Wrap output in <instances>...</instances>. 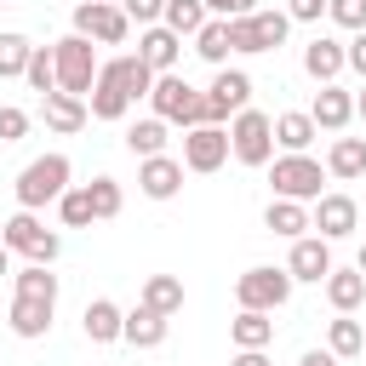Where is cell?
Returning a JSON list of instances; mask_svg holds the SVG:
<instances>
[{
  "instance_id": "6da1fadb",
  "label": "cell",
  "mask_w": 366,
  "mask_h": 366,
  "mask_svg": "<svg viewBox=\"0 0 366 366\" xmlns=\"http://www.w3.org/2000/svg\"><path fill=\"white\" fill-rule=\"evenodd\" d=\"M149 103H154V114H160L166 126H183V132L206 120V92H194L183 74H154Z\"/></svg>"
},
{
  "instance_id": "7a4b0ae2",
  "label": "cell",
  "mask_w": 366,
  "mask_h": 366,
  "mask_svg": "<svg viewBox=\"0 0 366 366\" xmlns=\"http://www.w3.org/2000/svg\"><path fill=\"white\" fill-rule=\"evenodd\" d=\"M69 154H40V160H29L23 172H17V206L23 212H40L46 200H57L63 189H69Z\"/></svg>"
},
{
  "instance_id": "3957f363",
  "label": "cell",
  "mask_w": 366,
  "mask_h": 366,
  "mask_svg": "<svg viewBox=\"0 0 366 366\" xmlns=\"http://www.w3.org/2000/svg\"><path fill=\"white\" fill-rule=\"evenodd\" d=\"M229 154L240 166H269L274 160V120L263 109H240L229 126Z\"/></svg>"
},
{
  "instance_id": "277c9868",
  "label": "cell",
  "mask_w": 366,
  "mask_h": 366,
  "mask_svg": "<svg viewBox=\"0 0 366 366\" xmlns=\"http://www.w3.org/2000/svg\"><path fill=\"white\" fill-rule=\"evenodd\" d=\"M0 246H6V252H23L29 263H57V252H63V240H57L34 212H23V206H17V217L0 223Z\"/></svg>"
},
{
  "instance_id": "5b68a950",
  "label": "cell",
  "mask_w": 366,
  "mask_h": 366,
  "mask_svg": "<svg viewBox=\"0 0 366 366\" xmlns=\"http://www.w3.org/2000/svg\"><path fill=\"white\" fill-rule=\"evenodd\" d=\"M51 63H57V92H74V97L92 92V80H97V51H92L86 34H63V40L51 46Z\"/></svg>"
},
{
  "instance_id": "8992f818",
  "label": "cell",
  "mask_w": 366,
  "mask_h": 366,
  "mask_svg": "<svg viewBox=\"0 0 366 366\" xmlns=\"http://www.w3.org/2000/svg\"><path fill=\"white\" fill-rule=\"evenodd\" d=\"M269 183H274V194L280 200H320V183H326V166L320 160H309V154H280V160H269Z\"/></svg>"
},
{
  "instance_id": "52a82bcc",
  "label": "cell",
  "mask_w": 366,
  "mask_h": 366,
  "mask_svg": "<svg viewBox=\"0 0 366 366\" xmlns=\"http://www.w3.org/2000/svg\"><path fill=\"white\" fill-rule=\"evenodd\" d=\"M234 297H240V309H269V315H274V309L292 297V274L257 263V269H246V274L234 280Z\"/></svg>"
},
{
  "instance_id": "ba28073f",
  "label": "cell",
  "mask_w": 366,
  "mask_h": 366,
  "mask_svg": "<svg viewBox=\"0 0 366 366\" xmlns=\"http://www.w3.org/2000/svg\"><path fill=\"white\" fill-rule=\"evenodd\" d=\"M74 34L103 40V46H120V40L132 34V17H126L114 0H80V6H74Z\"/></svg>"
},
{
  "instance_id": "9c48e42d",
  "label": "cell",
  "mask_w": 366,
  "mask_h": 366,
  "mask_svg": "<svg viewBox=\"0 0 366 366\" xmlns=\"http://www.w3.org/2000/svg\"><path fill=\"white\" fill-rule=\"evenodd\" d=\"M223 160H229V132H223V126L200 120V126L183 132V166H189V172H217Z\"/></svg>"
},
{
  "instance_id": "30bf717a",
  "label": "cell",
  "mask_w": 366,
  "mask_h": 366,
  "mask_svg": "<svg viewBox=\"0 0 366 366\" xmlns=\"http://www.w3.org/2000/svg\"><path fill=\"white\" fill-rule=\"evenodd\" d=\"M252 103V80L240 74V69H217V80L206 86V120L212 126H223L229 114H240Z\"/></svg>"
},
{
  "instance_id": "8fae6325",
  "label": "cell",
  "mask_w": 366,
  "mask_h": 366,
  "mask_svg": "<svg viewBox=\"0 0 366 366\" xmlns=\"http://www.w3.org/2000/svg\"><path fill=\"white\" fill-rule=\"evenodd\" d=\"M286 274L320 286V280L332 274V240H320V234H297V240H292V257H286Z\"/></svg>"
},
{
  "instance_id": "7c38bea8",
  "label": "cell",
  "mask_w": 366,
  "mask_h": 366,
  "mask_svg": "<svg viewBox=\"0 0 366 366\" xmlns=\"http://www.w3.org/2000/svg\"><path fill=\"white\" fill-rule=\"evenodd\" d=\"M315 212H309V229H320V240H343V234H355V200L349 194H320V200H309Z\"/></svg>"
},
{
  "instance_id": "4fadbf2b",
  "label": "cell",
  "mask_w": 366,
  "mask_h": 366,
  "mask_svg": "<svg viewBox=\"0 0 366 366\" xmlns=\"http://www.w3.org/2000/svg\"><path fill=\"white\" fill-rule=\"evenodd\" d=\"M137 189H143L149 200H172V194L183 189V160H172V154H149V160L137 166Z\"/></svg>"
},
{
  "instance_id": "5bb4252c",
  "label": "cell",
  "mask_w": 366,
  "mask_h": 366,
  "mask_svg": "<svg viewBox=\"0 0 366 366\" xmlns=\"http://www.w3.org/2000/svg\"><path fill=\"white\" fill-rule=\"evenodd\" d=\"M177 51H183V34H172L166 23H149L143 40H137V57H143L154 74H172V69H177Z\"/></svg>"
},
{
  "instance_id": "9a60e30c",
  "label": "cell",
  "mask_w": 366,
  "mask_h": 366,
  "mask_svg": "<svg viewBox=\"0 0 366 366\" xmlns=\"http://www.w3.org/2000/svg\"><path fill=\"white\" fill-rule=\"evenodd\" d=\"M309 120H315L320 132H343V126L355 120V97H349L343 86H332V80H326V86L315 92V103H309Z\"/></svg>"
},
{
  "instance_id": "2e32d148",
  "label": "cell",
  "mask_w": 366,
  "mask_h": 366,
  "mask_svg": "<svg viewBox=\"0 0 366 366\" xmlns=\"http://www.w3.org/2000/svg\"><path fill=\"white\" fill-rule=\"evenodd\" d=\"M86 109H92V120H126V109H132V97L120 92V80L97 63V80H92V92H86Z\"/></svg>"
},
{
  "instance_id": "e0dca14e",
  "label": "cell",
  "mask_w": 366,
  "mask_h": 366,
  "mask_svg": "<svg viewBox=\"0 0 366 366\" xmlns=\"http://www.w3.org/2000/svg\"><path fill=\"white\" fill-rule=\"evenodd\" d=\"M303 69L326 86V80H337L343 69H349V57H343V40H332V34H315L309 46H303Z\"/></svg>"
},
{
  "instance_id": "ac0fdd59",
  "label": "cell",
  "mask_w": 366,
  "mask_h": 366,
  "mask_svg": "<svg viewBox=\"0 0 366 366\" xmlns=\"http://www.w3.org/2000/svg\"><path fill=\"white\" fill-rule=\"evenodd\" d=\"M320 286H326V303H332L337 315H355V309L366 303V274H360V269H337V263H332V274H326Z\"/></svg>"
},
{
  "instance_id": "d6986e66",
  "label": "cell",
  "mask_w": 366,
  "mask_h": 366,
  "mask_svg": "<svg viewBox=\"0 0 366 366\" xmlns=\"http://www.w3.org/2000/svg\"><path fill=\"white\" fill-rule=\"evenodd\" d=\"M51 309H57V303H46V297H23V292H17L6 320H11L17 337H46V332H51Z\"/></svg>"
},
{
  "instance_id": "ffe728a7",
  "label": "cell",
  "mask_w": 366,
  "mask_h": 366,
  "mask_svg": "<svg viewBox=\"0 0 366 366\" xmlns=\"http://www.w3.org/2000/svg\"><path fill=\"white\" fill-rule=\"evenodd\" d=\"M166 320H172V315H154V309L137 303V309L120 320V337H126L132 349H160V343H166Z\"/></svg>"
},
{
  "instance_id": "44dd1931",
  "label": "cell",
  "mask_w": 366,
  "mask_h": 366,
  "mask_svg": "<svg viewBox=\"0 0 366 366\" xmlns=\"http://www.w3.org/2000/svg\"><path fill=\"white\" fill-rule=\"evenodd\" d=\"M92 120V109H86V97H74V92H46V126L51 132H80Z\"/></svg>"
},
{
  "instance_id": "7402d4cb",
  "label": "cell",
  "mask_w": 366,
  "mask_h": 366,
  "mask_svg": "<svg viewBox=\"0 0 366 366\" xmlns=\"http://www.w3.org/2000/svg\"><path fill=\"white\" fill-rule=\"evenodd\" d=\"M320 137V126L303 114V109H286V114H274V143L286 149V154H309V143Z\"/></svg>"
},
{
  "instance_id": "603a6c76",
  "label": "cell",
  "mask_w": 366,
  "mask_h": 366,
  "mask_svg": "<svg viewBox=\"0 0 366 366\" xmlns=\"http://www.w3.org/2000/svg\"><path fill=\"white\" fill-rule=\"evenodd\" d=\"M229 337H234V349H269V343H274L269 309H240V315L229 320Z\"/></svg>"
},
{
  "instance_id": "cb8c5ba5",
  "label": "cell",
  "mask_w": 366,
  "mask_h": 366,
  "mask_svg": "<svg viewBox=\"0 0 366 366\" xmlns=\"http://www.w3.org/2000/svg\"><path fill=\"white\" fill-rule=\"evenodd\" d=\"M263 229H269V234L297 240V234L309 229V206H303V200H280V194H274V200H269V212H263Z\"/></svg>"
},
{
  "instance_id": "d4e9b609",
  "label": "cell",
  "mask_w": 366,
  "mask_h": 366,
  "mask_svg": "<svg viewBox=\"0 0 366 366\" xmlns=\"http://www.w3.org/2000/svg\"><path fill=\"white\" fill-rule=\"evenodd\" d=\"M120 320H126V315H120V303H109V297H92L86 315H80V326H86L92 343H114V337H120Z\"/></svg>"
},
{
  "instance_id": "484cf974",
  "label": "cell",
  "mask_w": 366,
  "mask_h": 366,
  "mask_svg": "<svg viewBox=\"0 0 366 366\" xmlns=\"http://www.w3.org/2000/svg\"><path fill=\"white\" fill-rule=\"evenodd\" d=\"M326 172L332 177H366V137H337L332 149H326Z\"/></svg>"
},
{
  "instance_id": "4316f807",
  "label": "cell",
  "mask_w": 366,
  "mask_h": 366,
  "mask_svg": "<svg viewBox=\"0 0 366 366\" xmlns=\"http://www.w3.org/2000/svg\"><path fill=\"white\" fill-rule=\"evenodd\" d=\"M246 29H252V51H274L280 40H286V29H292V17L286 11H246Z\"/></svg>"
},
{
  "instance_id": "83f0119b",
  "label": "cell",
  "mask_w": 366,
  "mask_h": 366,
  "mask_svg": "<svg viewBox=\"0 0 366 366\" xmlns=\"http://www.w3.org/2000/svg\"><path fill=\"white\" fill-rule=\"evenodd\" d=\"M103 69H109V74L120 80V92H126L132 103H137V97H149V86H154V69H149L143 57H109Z\"/></svg>"
},
{
  "instance_id": "f1b7e54d",
  "label": "cell",
  "mask_w": 366,
  "mask_h": 366,
  "mask_svg": "<svg viewBox=\"0 0 366 366\" xmlns=\"http://www.w3.org/2000/svg\"><path fill=\"white\" fill-rule=\"evenodd\" d=\"M143 309L177 315V309H183V280H177V274H149V280H143Z\"/></svg>"
},
{
  "instance_id": "f546056e",
  "label": "cell",
  "mask_w": 366,
  "mask_h": 366,
  "mask_svg": "<svg viewBox=\"0 0 366 366\" xmlns=\"http://www.w3.org/2000/svg\"><path fill=\"white\" fill-rule=\"evenodd\" d=\"M126 149H132L137 160H149V154H166V120H160V114H149V120L126 126Z\"/></svg>"
},
{
  "instance_id": "4dcf8cb0",
  "label": "cell",
  "mask_w": 366,
  "mask_h": 366,
  "mask_svg": "<svg viewBox=\"0 0 366 366\" xmlns=\"http://www.w3.org/2000/svg\"><path fill=\"white\" fill-rule=\"evenodd\" d=\"M326 349H332L337 360H355V355L366 349V332H360V320H349V315H337V320L326 326Z\"/></svg>"
},
{
  "instance_id": "1f68e13d",
  "label": "cell",
  "mask_w": 366,
  "mask_h": 366,
  "mask_svg": "<svg viewBox=\"0 0 366 366\" xmlns=\"http://www.w3.org/2000/svg\"><path fill=\"white\" fill-rule=\"evenodd\" d=\"M194 51H200L206 63H223V57H229V17H206V23L194 29Z\"/></svg>"
},
{
  "instance_id": "d6a6232c",
  "label": "cell",
  "mask_w": 366,
  "mask_h": 366,
  "mask_svg": "<svg viewBox=\"0 0 366 366\" xmlns=\"http://www.w3.org/2000/svg\"><path fill=\"white\" fill-rule=\"evenodd\" d=\"M160 23H166L172 34H194V29L206 23V6H200V0H166V6H160Z\"/></svg>"
},
{
  "instance_id": "836d02e7",
  "label": "cell",
  "mask_w": 366,
  "mask_h": 366,
  "mask_svg": "<svg viewBox=\"0 0 366 366\" xmlns=\"http://www.w3.org/2000/svg\"><path fill=\"white\" fill-rule=\"evenodd\" d=\"M17 292H23V297H46V303H57V274H51V263H29V269H17Z\"/></svg>"
},
{
  "instance_id": "e575fe53",
  "label": "cell",
  "mask_w": 366,
  "mask_h": 366,
  "mask_svg": "<svg viewBox=\"0 0 366 366\" xmlns=\"http://www.w3.org/2000/svg\"><path fill=\"white\" fill-rule=\"evenodd\" d=\"M29 34H0V80H17L29 69Z\"/></svg>"
},
{
  "instance_id": "d590c367",
  "label": "cell",
  "mask_w": 366,
  "mask_h": 366,
  "mask_svg": "<svg viewBox=\"0 0 366 366\" xmlns=\"http://www.w3.org/2000/svg\"><path fill=\"white\" fill-rule=\"evenodd\" d=\"M23 80H29L40 97H46V92H57V63H51V51H46V46H34V51H29V69H23Z\"/></svg>"
},
{
  "instance_id": "8d00e7d4",
  "label": "cell",
  "mask_w": 366,
  "mask_h": 366,
  "mask_svg": "<svg viewBox=\"0 0 366 366\" xmlns=\"http://www.w3.org/2000/svg\"><path fill=\"white\" fill-rule=\"evenodd\" d=\"M86 194H92V217H120V200H126V194H120L114 177H92Z\"/></svg>"
},
{
  "instance_id": "74e56055",
  "label": "cell",
  "mask_w": 366,
  "mask_h": 366,
  "mask_svg": "<svg viewBox=\"0 0 366 366\" xmlns=\"http://www.w3.org/2000/svg\"><path fill=\"white\" fill-rule=\"evenodd\" d=\"M57 217H63L69 229L97 223V217H92V194H86V189H63V194H57Z\"/></svg>"
},
{
  "instance_id": "f35d334b",
  "label": "cell",
  "mask_w": 366,
  "mask_h": 366,
  "mask_svg": "<svg viewBox=\"0 0 366 366\" xmlns=\"http://www.w3.org/2000/svg\"><path fill=\"white\" fill-rule=\"evenodd\" d=\"M326 17L355 34V29H366V0H326Z\"/></svg>"
},
{
  "instance_id": "ab89813d",
  "label": "cell",
  "mask_w": 366,
  "mask_h": 366,
  "mask_svg": "<svg viewBox=\"0 0 366 366\" xmlns=\"http://www.w3.org/2000/svg\"><path fill=\"white\" fill-rule=\"evenodd\" d=\"M23 132H29V114L17 103H0V143H17Z\"/></svg>"
},
{
  "instance_id": "60d3db41",
  "label": "cell",
  "mask_w": 366,
  "mask_h": 366,
  "mask_svg": "<svg viewBox=\"0 0 366 366\" xmlns=\"http://www.w3.org/2000/svg\"><path fill=\"white\" fill-rule=\"evenodd\" d=\"M114 6H120L132 23H143V29H149V23H160V6H166V0H114Z\"/></svg>"
},
{
  "instance_id": "b9f144b4",
  "label": "cell",
  "mask_w": 366,
  "mask_h": 366,
  "mask_svg": "<svg viewBox=\"0 0 366 366\" xmlns=\"http://www.w3.org/2000/svg\"><path fill=\"white\" fill-rule=\"evenodd\" d=\"M343 57H349V69H355V74L366 80V29H355V40L343 46Z\"/></svg>"
},
{
  "instance_id": "7bdbcfd3",
  "label": "cell",
  "mask_w": 366,
  "mask_h": 366,
  "mask_svg": "<svg viewBox=\"0 0 366 366\" xmlns=\"http://www.w3.org/2000/svg\"><path fill=\"white\" fill-rule=\"evenodd\" d=\"M320 11H326V0H292L286 6V17H297V23H315Z\"/></svg>"
},
{
  "instance_id": "ee69618b",
  "label": "cell",
  "mask_w": 366,
  "mask_h": 366,
  "mask_svg": "<svg viewBox=\"0 0 366 366\" xmlns=\"http://www.w3.org/2000/svg\"><path fill=\"white\" fill-rule=\"evenodd\" d=\"M297 366H337V355H332V349H303Z\"/></svg>"
},
{
  "instance_id": "f6af8a7d",
  "label": "cell",
  "mask_w": 366,
  "mask_h": 366,
  "mask_svg": "<svg viewBox=\"0 0 366 366\" xmlns=\"http://www.w3.org/2000/svg\"><path fill=\"white\" fill-rule=\"evenodd\" d=\"M229 366H269V355H263V349H240Z\"/></svg>"
},
{
  "instance_id": "bcb514c9",
  "label": "cell",
  "mask_w": 366,
  "mask_h": 366,
  "mask_svg": "<svg viewBox=\"0 0 366 366\" xmlns=\"http://www.w3.org/2000/svg\"><path fill=\"white\" fill-rule=\"evenodd\" d=\"M246 11H257V0H229V17H246Z\"/></svg>"
},
{
  "instance_id": "7dc6e473",
  "label": "cell",
  "mask_w": 366,
  "mask_h": 366,
  "mask_svg": "<svg viewBox=\"0 0 366 366\" xmlns=\"http://www.w3.org/2000/svg\"><path fill=\"white\" fill-rule=\"evenodd\" d=\"M206 11H217V17H229V0H200Z\"/></svg>"
},
{
  "instance_id": "c3c4849f",
  "label": "cell",
  "mask_w": 366,
  "mask_h": 366,
  "mask_svg": "<svg viewBox=\"0 0 366 366\" xmlns=\"http://www.w3.org/2000/svg\"><path fill=\"white\" fill-rule=\"evenodd\" d=\"M355 114H360V120H366V86H360V92H355Z\"/></svg>"
},
{
  "instance_id": "681fc988",
  "label": "cell",
  "mask_w": 366,
  "mask_h": 366,
  "mask_svg": "<svg viewBox=\"0 0 366 366\" xmlns=\"http://www.w3.org/2000/svg\"><path fill=\"white\" fill-rule=\"evenodd\" d=\"M0 274H11V252L6 246H0Z\"/></svg>"
},
{
  "instance_id": "f907efd6",
  "label": "cell",
  "mask_w": 366,
  "mask_h": 366,
  "mask_svg": "<svg viewBox=\"0 0 366 366\" xmlns=\"http://www.w3.org/2000/svg\"><path fill=\"white\" fill-rule=\"evenodd\" d=\"M355 269H360V274H366V246H360V263H355Z\"/></svg>"
},
{
  "instance_id": "816d5d0a",
  "label": "cell",
  "mask_w": 366,
  "mask_h": 366,
  "mask_svg": "<svg viewBox=\"0 0 366 366\" xmlns=\"http://www.w3.org/2000/svg\"><path fill=\"white\" fill-rule=\"evenodd\" d=\"M360 355H366V349H360Z\"/></svg>"
},
{
  "instance_id": "f5cc1de1",
  "label": "cell",
  "mask_w": 366,
  "mask_h": 366,
  "mask_svg": "<svg viewBox=\"0 0 366 366\" xmlns=\"http://www.w3.org/2000/svg\"><path fill=\"white\" fill-rule=\"evenodd\" d=\"M0 6H6V0H0Z\"/></svg>"
}]
</instances>
